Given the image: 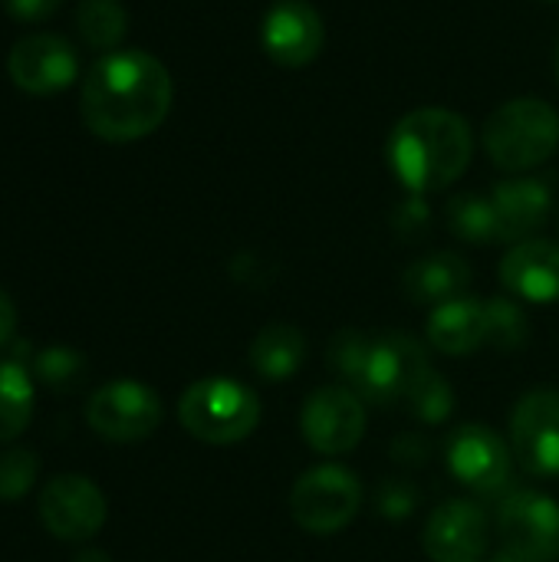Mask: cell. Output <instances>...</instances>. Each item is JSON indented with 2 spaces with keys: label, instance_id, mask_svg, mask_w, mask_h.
<instances>
[{
  "label": "cell",
  "instance_id": "25",
  "mask_svg": "<svg viewBox=\"0 0 559 562\" xmlns=\"http://www.w3.org/2000/svg\"><path fill=\"white\" fill-rule=\"evenodd\" d=\"M488 346L494 349H521L527 342V319L511 300H488Z\"/></svg>",
  "mask_w": 559,
  "mask_h": 562
},
{
  "label": "cell",
  "instance_id": "26",
  "mask_svg": "<svg viewBox=\"0 0 559 562\" xmlns=\"http://www.w3.org/2000/svg\"><path fill=\"white\" fill-rule=\"evenodd\" d=\"M36 372L40 379L49 385V389H69L82 379L86 372V362L76 349H66V346H49L40 352L36 359Z\"/></svg>",
  "mask_w": 559,
  "mask_h": 562
},
{
  "label": "cell",
  "instance_id": "7",
  "mask_svg": "<svg viewBox=\"0 0 559 562\" xmlns=\"http://www.w3.org/2000/svg\"><path fill=\"white\" fill-rule=\"evenodd\" d=\"M89 428L115 445H135L155 435L161 425V402L158 395L132 379H119L102 385L86 405Z\"/></svg>",
  "mask_w": 559,
  "mask_h": 562
},
{
  "label": "cell",
  "instance_id": "19",
  "mask_svg": "<svg viewBox=\"0 0 559 562\" xmlns=\"http://www.w3.org/2000/svg\"><path fill=\"white\" fill-rule=\"evenodd\" d=\"M428 342L448 356H468L478 346H488V306L484 300L461 296L445 306H435L428 319Z\"/></svg>",
  "mask_w": 559,
  "mask_h": 562
},
{
  "label": "cell",
  "instance_id": "17",
  "mask_svg": "<svg viewBox=\"0 0 559 562\" xmlns=\"http://www.w3.org/2000/svg\"><path fill=\"white\" fill-rule=\"evenodd\" d=\"M491 201L497 207L501 240L521 244L547 224L554 207V188L550 178H507L491 191Z\"/></svg>",
  "mask_w": 559,
  "mask_h": 562
},
{
  "label": "cell",
  "instance_id": "4",
  "mask_svg": "<svg viewBox=\"0 0 559 562\" xmlns=\"http://www.w3.org/2000/svg\"><path fill=\"white\" fill-rule=\"evenodd\" d=\"M488 158L504 171H530L559 148V112L540 95H521L494 109L481 132Z\"/></svg>",
  "mask_w": 559,
  "mask_h": 562
},
{
  "label": "cell",
  "instance_id": "8",
  "mask_svg": "<svg viewBox=\"0 0 559 562\" xmlns=\"http://www.w3.org/2000/svg\"><path fill=\"white\" fill-rule=\"evenodd\" d=\"M504 550L521 562L559 560V504L540 491H514L497 514Z\"/></svg>",
  "mask_w": 559,
  "mask_h": 562
},
{
  "label": "cell",
  "instance_id": "2",
  "mask_svg": "<svg viewBox=\"0 0 559 562\" xmlns=\"http://www.w3.org/2000/svg\"><path fill=\"white\" fill-rule=\"evenodd\" d=\"M385 155L392 175L412 194H432L468 171L474 155V132L465 115L425 105L395 122Z\"/></svg>",
  "mask_w": 559,
  "mask_h": 562
},
{
  "label": "cell",
  "instance_id": "15",
  "mask_svg": "<svg viewBox=\"0 0 559 562\" xmlns=\"http://www.w3.org/2000/svg\"><path fill=\"white\" fill-rule=\"evenodd\" d=\"M488 537V517L478 504L448 501L428 517L422 547L432 562H481Z\"/></svg>",
  "mask_w": 559,
  "mask_h": 562
},
{
  "label": "cell",
  "instance_id": "16",
  "mask_svg": "<svg viewBox=\"0 0 559 562\" xmlns=\"http://www.w3.org/2000/svg\"><path fill=\"white\" fill-rule=\"evenodd\" d=\"M501 283L530 303L559 300V244L557 240H521L501 260Z\"/></svg>",
  "mask_w": 559,
  "mask_h": 562
},
{
  "label": "cell",
  "instance_id": "23",
  "mask_svg": "<svg viewBox=\"0 0 559 562\" xmlns=\"http://www.w3.org/2000/svg\"><path fill=\"white\" fill-rule=\"evenodd\" d=\"M448 227L455 237L468 244H491L501 240V224H497V207L484 194H455L448 204Z\"/></svg>",
  "mask_w": 559,
  "mask_h": 562
},
{
  "label": "cell",
  "instance_id": "34",
  "mask_svg": "<svg viewBox=\"0 0 559 562\" xmlns=\"http://www.w3.org/2000/svg\"><path fill=\"white\" fill-rule=\"evenodd\" d=\"M554 66H557V79H559V43H557V56H554Z\"/></svg>",
  "mask_w": 559,
  "mask_h": 562
},
{
  "label": "cell",
  "instance_id": "9",
  "mask_svg": "<svg viewBox=\"0 0 559 562\" xmlns=\"http://www.w3.org/2000/svg\"><path fill=\"white\" fill-rule=\"evenodd\" d=\"M109 507L102 491L82 474H59L40 494V520L63 543L92 540L105 527Z\"/></svg>",
  "mask_w": 559,
  "mask_h": 562
},
{
  "label": "cell",
  "instance_id": "14",
  "mask_svg": "<svg viewBox=\"0 0 559 562\" xmlns=\"http://www.w3.org/2000/svg\"><path fill=\"white\" fill-rule=\"evenodd\" d=\"M511 448L488 425H465L448 441L451 477L478 494H494L511 477Z\"/></svg>",
  "mask_w": 559,
  "mask_h": 562
},
{
  "label": "cell",
  "instance_id": "3",
  "mask_svg": "<svg viewBox=\"0 0 559 562\" xmlns=\"http://www.w3.org/2000/svg\"><path fill=\"white\" fill-rule=\"evenodd\" d=\"M333 372L369 405L405 402L412 385L432 369L418 339L405 333H359L346 329L329 346Z\"/></svg>",
  "mask_w": 559,
  "mask_h": 562
},
{
  "label": "cell",
  "instance_id": "24",
  "mask_svg": "<svg viewBox=\"0 0 559 562\" xmlns=\"http://www.w3.org/2000/svg\"><path fill=\"white\" fill-rule=\"evenodd\" d=\"M405 402H409V412L415 418L428 422V425H441L455 412V392H451V385L435 369H428L412 385V392L405 395Z\"/></svg>",
  "mask_w": 559,
  "mask_h": 562
},
{
  "label": "cell",
  "instance_id": "28",
  "mask_svg": "<svg viewBox=\"0 0 559 562\" xmlns=\"http://www.w3.org/2000/svg\"><path fill=\"white\" fill-rule=\"evenodd\" d=\"M376 507L385 520H405L418 507V487L412 481H382L376 491Z\"/></svg>",
  "mask_w": 559,
  "mask_h": 562
},
{
  "label": "cell",
  "instance_id": "27",
  "mask_svg": "<svg viewBox=\"0 0 559 562\" xmlns=\"http://www.w3.org/2000/svg\"><path fill=\"white\" fill-rule=\"evenodd\" d=\"M36 481V458L26 448L0 454V501H20Z\"/></svg>",
  "mask_w": 559,
  "mask_h": 562
},
{
  "label": "cell",
  "instance_id": "11",
  "mask_svg": "<svg viewBox=\"0 0 559 562\" xmlns=\"http://www.w3.org/2000/svg\"><path fill=\"white\" fill-rule=\"evenodd\" d=\"M511 451L524 471L537 477L559 474V392L534 389L527 392L511 418Z\"/></svg>",
  "mask_w": 559,
  "mask_h": 562
},
{
  "label": "cell",
  "instance_id": "13",
  "mask_svg": "<svg viewBox=\"0 0 559 562\" xmlns=\"http://www.w3.org/2000/svg\"><path fill=\"white\" fill-rule=\"evenodd\" d=\"M260 43H264V53L277 66L303 69L323 53L326 26H323V16H320V10L313 3H306V0H277L264 13Z\"/></svg>",
  "mask_w": 559,
  "mask_h": 562
},
{
  "label": "cell",
  "instance_id": "18",
  "mask_svg": "<svg viewBox=\"0 0 559 562\" xmlns=\"http://www.w3.org/2000/svg\"><path fill=\"white\" fill-rule=\"evenodd\" d=\"M468 286H471V263L451 250L428 254L402 273V290L418 306H445L451 300H461Z\"/></svg>",
  "mask_w": 559,
  "mask_h": 562
},
{
  "label": "cell",
  "instance_id": "6",
  "mask_svg": "<svg viewBox=\"0 0 559 562\" xmlns=\"http://www.w3.org/2000/svg\"><path fill=\"white\" fill-rule=\"evenodd\" d=\"M359 507H362V484L353 471L339 464H320L306 471L290 494L293 520L316 537L339 533L346 524H353Z\"/></svg>",
  "mask_w": 559,
  "mask_h": 562
},
{
  "label": "cell",
  "instance_id": "32",
  "mask_svg": "<svg viewBox=\"0 0 559 562\" xmlns=\"http://www.w3.org/2000/svg\"><path fill=\"white\" fill-rule=\"evenodd\" d=\"M72 562H112V560H109V553H102V550H86V553H79Z\"/></svg>",
  "mask_w": 559,
  "mask_h": 562
},
{
  "label": "cell",
  "instance_id": "29",
  "mask_svg": "<svg viewBox=\"0 0 559 562\" xmlns=\"http://www.w3.org/2000/svg\"><path fill=\"white\" fill-rule=\"evenodd\" d=\"M63 7V0H3V10L20 23H40L53 16Z\"/></svg>",
  "mask_w": 559,
  "mask_h": 562
},
{
  "label": "cell",
  "instance_id": "30",
  "mask_svg": "<svg viewBox=\"0 0 559 562\" xmlns=\"http://www.w3.org/2000/svg\"><path fill=\"white\" fill-rule=\"evenodd\" d=\"M395 227H399L402 234H412V231L428 227V204L422 201V194H415L412 201H405V204L395 211Z\"/></svg>",
  "mask_w": 559,
  "mask_h": 562
},
{
  "label": "cell",
  "instance_id": "31",
  "mask_svg": "<svg viewBox=\"0 0 559 562\" xmlns=\"http://www.w3.org/2000/svg\"><path fill=\"white\" fill-rule=\"evenodd\" d=\"M13 329H16V306H13V300L0 290V346L10 342Z\"/></svg>",
  "mask_w": 559,
  "mask_h": 562
},
{
  "label": "cell",
  "instance_id": "33",
  "mask_svg": "<svg viewBox=\"0 0 559 562\" xmlns=\"http://www.w3.org/2000/svg\"><path fill=\"white\" fill-rule=\"evenodd\" d=\"M488 562H521V560H517V557H511V553L504 550V553H497L494 560H488Z\"/></svg>",
  "mask_w": 559,
  "mask_h": 562
},
{
  "label": "cell",
  "instance_id": "1",
  "mask_svg": "<svg viewBox=\"0 0 559 562\" xmlns=\"http://www.w3.org/2000/svg\"><path fill=\"white\" fill-rule=\"evenodd\" d=\"M175 82L161 59L145 49H112L99 56L79 89L86 128L102 142H138L171 112Z\"/></svg>",
  "mask_w": 559,
  "mask_h": 562
},
{
  "label": "cell",
  "instance_id": "5",
  "mask_svg": "<svg viewBox=\"0 0 559 562\" xmlns=\"http://www.w3.org/2000/svg\"><path fill=\"white\" fill-rule=\"evenodd\" d=\"M178 422L204 445H237L260 425V398L224 375L198 379L178 402Z\"/></svg>",
  "mask_w": 559,
  "mask_h": 562
},
{
  "label": "cell",
  "instance_id": "21",
  "mask_svg": "<svg viewBox=\"0 0 559 562\" xmlns=\"http://www.w3.org/2000/svg\"><path fill=\"white\" fill-rule=\"evenodd\" d=\"M33 418V379L16 362H0V445L26 431Z\"/></svg>",
  "mask_w": 559,
  "mask_h": 562
},
{
  "label": "cell",
  "instance_id": "20",
  "mask_svg": "<svg viewBox=\"0 0 559 562\" xmlns=\"http://www.w3.org/2000/svg\"><path fill=\"white\" fill-rule=\"evenodd\" d=\"M306 359V339L290 323H270L250 342V366L267 382H287Z\"/></svg>",
  "mask_w": 559,
  "mask_h": 562
},
{
  "label": "cell",
  "instance_id": "12",
  "mask_svg": "<svg viewBox=\"0 0 559 562\" xmlns=\"http://www.w3.org/2000/svg\"><path fill=\"white\" fill-rule=\"evenodd\" d=\"M7 76L30 95H56L79 76V59L69 40L56 33H30L10 46Z\"/></svg>",
  "mask_w": 559,
  "mask_h": 562
},
{
  "label": "cell",
  "instance_id": "10",
  "mask_svg": "<svg viewBox=\"0 0 559 562\" xmlns=\"http://www.w3.org/2000/svg\"><path fill=\"white\" fill-rule=\"evenodd\" d=\"M300 431L313 451L326 458L346 454L366 435V402L346 385L320 389L303 405Z\"/></svg>",
  "mask_w": 559,
  "mask_h": 562
},
{
  "label": "cell",
  "instance_id": "22",
  "mask_svg": "<svg viewBox=\"0 0 559 562\" xmlns=\"http://www.w3.org/2000/svg\"><path fill=\"white\" fill-rule=\"evenodd\" d=\"M76 26L79 36L102 53H112L128 30V13L122 0H79L76 3Z\"/></svg>",
  "mask_w": 559,
  "mask_h": 562
}]
</instances>
